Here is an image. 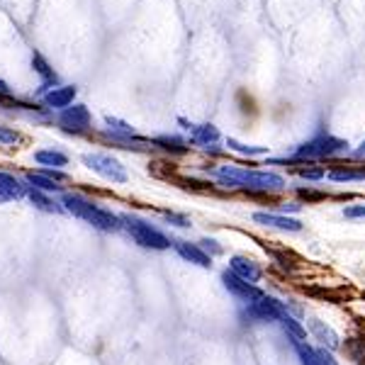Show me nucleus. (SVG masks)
<instances>
[{
  "mask_svg": "<svg viewBox=\"0 0 365 365\" xmlns=\"http://www.w3.org/2000/svg\"><path fill=\"white\" fill-rule=\"evenodd\" d=\"M105 125H108V129H105L108 137L117 141V144H141V141H146L139 137L137 129L129 125V122L120 120V117H105Z\"/></svg>",
  "mask_w": 365,
  "mask_h": 365,
  "instance_id": "9d476101",
  "label": "nucleus"
},
{
  "mask_svg": "<svg viewBox=\"0 0 365 365\" xmlns=\"http://www.w3.org/2000/svg\"><path fill=\"white\" fill-rule=\"evenodd\" d=\"M22 139V134L17 132V129L13 127H5V125H0V144L3 146H10V144H17V141Z\"/></svg>",
  "mask_w": 365,
  "mask_h": 365,
  "instance_id": "bb28decb",
  "label": "nucleus"
},
{
  "mask_svg": "<svg viewBox=\"0 0 365 365\" xmlns=\"http://www.w3.org/2000/svg\"><path fill=\"white\" fill-rule=\"evenodd\" d=\"M222 187H232V190H249V192H280L287 187V180L278 173L270 170H249L241 166H217L212 170Z\"/></svg>",
  "mask_w": 365,
  "mask_h": 365,
  "instance_id": "f257e3e1",
  "label": "nucleus"
},
{
  "mask_svg": "<svg viewBox=\"0 0 365 365\" xmlns=\"http://www.w3.org/2000/svg\"><path fill=\"white\" fill-rule=\"evenodd\" d=\"M327 178L334 182H353V180H365V166H344V168H331L327 170Z\"/></svg>",
  "mask_w": 365,
  "mask_h": 365,
  "instance_id": "412c9836",
  "label": "nucleus"
},
{
  "mask_svg": "<svg viewBox=\"0 0 365 365\" xmlns=\"http://www.w3.org/2000/svg\"><path fill=\"white\" fill-rule=\"evenodd\" d=\"M227 149L229 151H237V154H244V156H263V154H268V146H249V144H241V141L232 139V137L227 139Z\"/></svg>",
  "mask_w": 365,
  "mask_h": 365,
  "instance_id": "393cba45",
  "label": "nucleus"
},
{
  "mask_svg": "<svg viewBox=\"0 0 365 365\" xmlns=\"http://www.w3.org/2000/svg\"><path fill=\"white\" fill-rule=\"evenodd\" d=\"M34 161L44 168H58L61 170L63 166H68V156L63 151H56V149H39L34 151Z\"/></svg>",
  "mask_w": 365,
  "mask_h": 365,
  "instance_id": "aec40b11",
  "label": "nucleus"
},
{
  "mask_svg": "<svg viewBox=\"0 0 365 365\" xmlns=\"http://www.w3.org/2000/svg\"><path fill=\"white\" fill-rule=\"evenodd\" d=\"M154 146H161L166 151H173V154H185L187 146H185V139L175 137V134H161V137H154L151 139Z\"/></svg>",
  "mask_w": 365,
  "mask_h": 365,
  "instance_id": "5701e85b",
  "label": "nucleus"
},
{
  "mask_svg": "<svg viewBox=\"0 0 365 365\" xmlns=\"http://www.w3.org/2000/svg\"><path fill=\"white\" fill-rule=\"evenodd\" d=\"M353 156H356V158H363V156H365V141H363L361 146H358V149H356V154H353Z\"/></svg>",
  "mask_w": 365,
  "mask_h": 365,
  "instance_id": "c9c22d12",
  "label": "nucleus"
},
{
  "mask_svg": "<svg viewBox=\"0 0 365 365\" xmlns=\"http://www.w3.org/2000/svg\"><path fill=\"white\" fill-rule=\"evenodd\" d=\"M222 285H225V290L229 292V295H232L234 299H239L244 307H246V304H253L256 299L263 297V290H258V287L251 285V282L237 278V275H234L229 268L222 273Z\"/></svg>",
  "mask_w": 365,
  "mask_h": 365,
  "instance_id": "6e6552de",
  "label": "nucleus"
},
{
  "mask_svg": "<svg viewBox=\"0 0 365 365\" xmlns=\"http://www.w3.org/2000/svg\"><path fill=\"white\" fill-rule=\"evenodd\" d=\"M173 251L178 253L182 261L192 263L197 268H212V261H215V258H210L207 253L200 249V244H192V241L185 239H173Z\"/></svg>",
  "mask_w": 365,
  "mask_h": 365,
  "instance_id": "9b49d317",
  "label": "nucleus"
},
{
  "mask_svg": "<svg viewBox=\"0 0 365 365\" xmlns=\"http://www.w3.org/2000/svg\"><path fill=\"white\" fill-rule=\"evenodd\" d=\"M317 358H319V365H339V361L329 349H317Z\"/></svg>",
  "mask_w": 365,
  "mask_h": 365,
  "instance_id": "2f4dec72",
  "label": "nucleus"
},
{
  "mask_svg": "<svg viewBox=\"0 0 365 365\" xmlns=\"http://www.w3.org/2000/svg\"><path fill=\"white\" fill-rule=\"evenodd\" d=\"M29 185L25 178H17V175L8 173V170H0V205L10 202V200H22L27 197Z\"/></svg>",
  "mask_w": 365,
  "mask_h": 365,
  "instance_id": "f8f14e48",
  "label": "nucleus"
},
{
  "mask_svg": "<svg viewBox=\"0 0 365 365\" xmlns=\"http://www.w3.org/2000/svg\"><path fill=\"white\" fill-rule=\"evenodd\" d=\"M0 103H13V91L5 81H0Z\"/></svg>",
  "mask_w": 365,
  "mask_h": 365,
  "instance_id": "473e14b6",
  "label": "nucleus"
},
{
  "mask_svg": "<svg viewBox=\"0 0 365 365\" xmlns=\"http://www.w3.org/2000/svg\"><path fill=\"white\" fill-rule=\"evenodd\" d=\"M32 68H34V73L42 78V86H46V88H54V86H58V76H56V71L49 66V61L39 54V51H34L32 54Z\"/></svg>",
  "mask_w": 365,
  "mask_h": 365,
  "instance_id": "6ab92c4d",
  "label": "nucleus"
},
{
  "mask_svg": "<svg viewBox=\"0 0 365 365\" xmlns=\"http://www.w3.org/2000/svg\"><path fill=\"white\" fill-rule=\"evenodd\" d=\"M122 217V229L132 237V241L141 249L149 251H168L173 249V239L166 237L161 229H156L151 222L141 220L137 215H120Z\"/></svg>",
  "mask_w": 365,
  "mask_h": 365,
  "instance_id": "7ed1b4c3",
  "label": "nucleus"
},
{
  "mask_svg": "<svg viewBox=\"0 0 365 365\" xmlns=\"http://www.w3.org/2000/svg\"><path fill=\"white\" fill-rule=\"evenodd\" d=\"M229 270H232L237 278L251 282V285H256V282H261L263 278V270L258 266L253 258L249 256H232L229 258Z\"/></svg>",
  "mask_w": 365,
  "mask_h": 365,
  "instance_id": "ddd939ff",
  "label": "nucleus"
},
{
  "mask_svg": "<svg viewBox=\"0 0 365 365\" xmlns=\"http://www.w3.org/2000/svg\"><path fill=\"white\" fill-rule=\"evenodd\" d=\"M307 329H309V334H312V336H314V339L322 344V349L336 351L339 346H341L339 334L334 331V329L329 327L327 322H322V319H314V317H309V319H307Z\"/></svg>",
  "mask_w": 365,
  "mask_h": 365,
  "instance_id": "2eb2a0df",
  "label": "nucleus"
},
{
  "mask_svg": "<svg viewBox=\"0 0 365 365\" xmlns=\"http://www.w3.org/2000/svg\"><path fill=\"white\" fill-rule=\"evenodd\" d=\"M91 122H93V117H91V110L86 108V105H71V108L66 110H61L56 117V125L63 129V132H71V134H83L91 129Z\"/></svg>",
  "mask_w": 365,
  "mask_h": 365,
  "instance_id": "0eeeda50",
  "label": "nucleus"
},
{
  "mask_svg": "<svg viewBox=\"0 0 365 365\" xmlns=\"http://www.w3.org/2000/svg\"><path fill=\"white\" fill-rule=\"evenodd\" d=\"M344 217L346 220H365V205H351V207H344Z\"/></svg>",
  "mask_w": 365,
  "mask_h": 365,
  "instance_id": "c756f323",
  "label": "nucleus"
},
{
  "mask_svg": "<svg viewBox=\"0 0 365 365\" xmlns=\"http://www.w3.org/2000/svg\"><path fill=\"white\" fill-rule=\"evenodd\" d=\"M282 314H287L285 302H280V299H275L263 292L261 299H256L253 304H246V307L241 309V322H246V324L280 322Z\"/></svg>",
  "mask_w": 365,
  "mask_h": 365,
  "instance_id": "39448f33",
  "label": "nucleus"
},
{
  "mask_svg": "<svg viewBox=\"0 0 365 365\" xmlns=\"http://www.w3.org/2000/svg\"><path fill=\"white\" fill-rule=\"evenodd\" d=\"M278 324L282 327V331L287 334V339H290V341H307V329L297 322V317L282 314Z\"/></svg>",
  "mask_w": 365,
  "mask_h": 365,
  "instance_id": "4be33fe9",
  "label": "nucleus"
},
{
  "mask_svg": "<svg viewBox=\"0 0 365 365\" xmlns=\"http://www.w3.org/2000/svg\"><path fill=\"white\" fill-rule=\"evenodd\" d=\"M83 166L86 168H91L93 173H98L100 178H105V180H110V182H127L129 180V175H127V168L122 166L120 161H117L115 156H110V154H100V151H93V154H83Z\"/></svg>",
  "mask_w": 365,
  "mask_h": 365,
  "instance_id": "423d86ee",
  "label": "nucleus"
},
{
  "mask_svg": "<svg viewBox=\"0 0 365 365\" xmlns=\"http://www.w3.org/2000/svg\"><path fill=\"white\" fill-rule=\"evenodd\" d=\"M197 244H200V249H202L205 253H207V256H210V258L220 256V253H222V251H225V249H222V244H220V241H217V239H210V237L200 239V241H197Z\"/></svg>",
  "mask_w": 365,
  "mask_h": 365,
  "instance_id": "a878e982",
  "label": "nucleus"
},
{
  "mask_svg": "<svg viewBox=\"0 0 365 365\" xmlns=\"http://www.w3.org/2000/svg\"><path fill=\"white\" fill-rule=\"evenodd\" d=\"M58 200H61L66 215H73L76 220H83L86 225L96 227L105 234L122 232V217L113 210L103 207V205L96 202V200L78 195V192H61Z\"/></svg>",
  "mask_w": 365,
  "mask_h": 365,
  "instance_id": "f03ea898",
  "label": "nucleus"
},
{
  "mask_svg": "<svg viewBox=\"0 0 365 365\" xmlns=\"http://www.w3.org/2000/svg\"><path fill=\"white\" fill-rule=\"evenodd\" d=\"M27 197H29V202H32L37 210L49 212V215H66L61 200L54 197V195H46V192H39V190H32V187H29Z\"/></svg>",
  "mask_w": 365,
  "mask_h": 365,
  "instance_id": "dca6fc26",
  "label": "nucleus"
},
{
  "mask_svg": "<svg viewBox=\"0 0 365 365\" xmlns=\"http://www.w3.org/2000/svg\"><path fill=\"white\" fill-rule=\"evenodd\" d=\"M25 182L32 190H39V192H46V195H61L63 187L58 185V182L49 180L46 175H42L39 170H29V173H25Z\"/></svg>",
  "mask_w": 365,
  "mask_h": 365,
  "instance_id": "f3484780",
  "label": "nucleus"
},
{
  "mask_svg": "<svg viewBox=\"0 0 365 365\" xmlns=\"http://www.w3.org/2000/svg\"><path fill=\"white\" fill-rule=\"evenodd\" d=\"M222 139L220 129L215 125H195L190 129V141L197 146H205V149H210V146H215L217 141Z\"/></svg>",
  "mask_w": 365,
  "mask_h": 365,
  "instance_id": "a211bd4d",
  "label": "nucleus"
},
{
  "mask_svg": "<svg viewBox=\"0 0 365 365\" xmlns=\"http://www.w3.org/2000/svg\"><path fill=\"white\" fill-rule=\"evenodd\" d=\"M39 173L46 175L49 180L58 182V185H61V182L66 180V173H63V170H58V168H39Z\"/></svg>",
  "mask_w": 365,
  "mask_h": 365,
  "instance_id": "7c9ffc66",
  "label": "nucleus"
},
{
  "mask_svg": "<svg viewBox=\"0 0 365 365\" xmlns=\"http://www.w3.org/2000/svg\"><path fill=\"white\" fill-rule=\"evenodd\" d=\"M297 173H299V178H304V180H322V178H327V170L319 168V166L297 168Z\"/></svg>",
  "mask_w": 365,
  "mask_h": 365,
  "instance_id": "cd10ccee",
  "label": "nucleus"
},
{
  "mask_svg": "<svg viewBox=\"0 0 365 365\" xmlns=\"http://www.w3.org/2000/svg\"><path fill=\"white\" fill-rule=\"evenodd\" d=\"M292 349L297 351L299 365H319V358H317V349H312L307 341H290Z\"/></svg>",
  "mask_w": 365,
  "mask_h": 365,
  "instance_id": "b1692460",
  "label": "nucleus"
},
{
  "mask_svg": "<svg viewBox=\"0 0 365 365\" xmlns=\"http://www.w3.org/2000/svg\"><path fill=\"white\" fill-rule=\"evenodd\" d=\"M76 96H78V88L76 86H54L49 93H44L42 100H44V105L46 108H51V110H66L73 105V100Z\"/></svg>",
  "mask_w": 365,
  "mask_h": 365,
  "instance_id": "4468645a",
  "label": "nucleus"
},
{
  "mask_svg": "<svg viewBox=\"0 0 365 365\" xmlns=\"http://www.w3.org/2000/svg\"><path fill=\"white\" fill-rule=\"evenodd\" d=\"M297 195L309 202V200H322V197H324V192H314V190H304V187H299Z\"/></svg>",
  "mask_w": 365,
  "mask_h": 365,
  "instance_id": "72a5a7b5",
  "label": "nucleus"
},
{
  "mask_svg": "<svg viewBox=\"0 0 365 365\" xmlns=\"http://www.w3.org/2000/svg\"><path fill=\"white\" fill-rule=\"evenodd\" d=\"M253 222L268 229H278V232H290V234L302 232V222L299 220H292L287 215H275V212H256Z\"/></svg>",
  "mask_w": 365,
  "mask_h": 365,
  "instance_id": "1a4fd4ad",
  "label": "nucleus"
},
{
  "mask_svg": "<svg viewBox=\"0 0 365 365\" xmlns=\"http://www.w3.org/2000/svg\"><path fill=\"white\" fill-rule=\"evenodd\" d=\"M349 151V141L334 137L329 132H319L312 139H307L304 144H299L292 154V161H317V158H331Z\"/></svg>",
  "mask_w": 365,
  "mask_h": 365,
  "instance_id": "20e7f679",
  "label": "nucleus"
},
{
  "mask_svg": "<svg viewBox=\"0 0 365 365\" xmlns=\"http://www.w3.org/2000/svg\"><path fill=\"white\" fill-rule=\"evenodd\" d=\"M166 222H170L173 227H180V229L190 227V220H187L185 215H178V212H166Z\"/></svg>",
  "mask_w": 365,
  "mask_h": 365,
  "instance_id": "c85d7f7f",
  "label": "nucleus"
},
{
  "mask_svg": "<svg viewBox=\"0 0 365 365\" xmlns=\"http://www.w3.org/2000/svg\"><path fill=\"white\" fill-rule=\"evenodd\" d=\"M299 210H302V205H299V202H285V205H280V207H278L280 215H287V212H299Z\"/></svg>",
  "mask_w": 365,
  "mask_h": 365,
  "instance_id": "f704fd0d",
  "label": "nucleus"
}]
</instances>
